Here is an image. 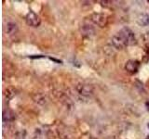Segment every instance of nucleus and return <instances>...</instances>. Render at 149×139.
I'll use <instances>...</instances> for the list:
<instances>
[{"mask_svg":"<svg viewBox=\"0 0 149 139\" xmlns=\"http://www.w3.org/2000/svg\"><path fill=\"white\" fill-rule=\"evenodd\" d=\"M140 67V62L137 61H134V59H130L126 62L125 64V70L128 71L129 73H136L138 70H139Z\"/></svg>","mask_w":149,"mask_h":139,"instance_id":"4","label":"nucleus"},{"mask_svg":"<svg viewBox=\"0 0 149 139\" xmlns=\"http://www.w3.org/2000/svg\"><path fill=\"white\" fill-rule=\"evenodd\" d=\"M79 92L82 95H89V93H91L92 91L89 85H82V89L79 90Z\"/></svg>","mask_w":149,"mask_h":139,"instance_id":"8","label":"nucleus"},{"mask_svg":"<svg viewBox=\"0 0 149 139\" xmlns=\"http://www.w3.org/2000/svg\"><path fill=\"white\" fill-rule=\"evenodd\" d=\"M137 23L142 27L149 26V15L148 14H141L137 19Z\"/></svg>","mask_w":149,"mask_h":139,"instance_id":"5","label":"nucleus"},{"mask_svg":"<svg viewBox=\"0 0 149 139\" xmlns=\"http://www.w3.org/2000/svg\"><path fill=\"white\" fill-rule=\"evenodd\" d=\"M33 139H42V136L40 134H37V136H35Z\"/></svg>","mask_w":149,"mask_h":139,"instance_id":"9","label":"nucleus"},{"mask_svg":"<svg viewBox=\"0 0 149 139\" xmlns=\"http://www.w3.org/2000/svg\"><path fill=\"white\" fill-rule=\"evenodd\" d=\"M147 126H148V128H149V123H148V124H147Z\"/></svg>","mask_w":149,"mask_h":139,"instance_id":"11","label":"nucleus"},{"mask_svg":"<svg viewBox=\"0 0 149 139\" xmlns=\"http://www.w3.org/2000/svg\"><path fill=\"white\" fill-rule=\"evenodd\" d=\"M134 33L128 27H124L112 37V45L118 50L124 49L127 47L136 44Z\"/></svg>","mask_w":149,"mask_h":139,"instance_id":"1","label":"nucleus"},{"mask_svg":"<svg viewBox=\"0 0 149 139\" xmlns=\"http://www.w3.org/2000/svg\"><path fill=\"white\" fill-rule=\"evenodd\" d=\"M15 116L13 112H11L10 110H4L3 112V120L4 121H12L14 120Z\"/></svg>","mask_w":149,"mask_h":139,"instance_id":"7","label":"nucleus"},{"mask_svg":"<svg viewBox=\"0 0 149 139\" xmlns=\"http://www.w3.org/2000/svg\"><path fill=\"white\" fill-rule=\"evenodd\" d=\"M146 139H149V136H147V137H146Z\"/></svg>","mask_w":149,"mask_h":139,"instance_id":"10","label":"nucleus"},{"mask_svg":"<svg viewBox=\"0 0 149 139\" xmlns=\"http://www.w3.org/2000/svg\"><path fill=\"white\" fill-rule=\"evenodd\" d=\"M91 21L94 22L96 25L100 26V27H105L107 24V16L103 14L100 13H94L92 14L91 16Z\"/></svg>","mask_w":149,"mask_h":139,"instance_id":"3","label":"nucleus"},{"mask_svg":"<svg viewBox=\"0 0 149 139\" xmlns=\"http://www.w3.org/2000/svg\"><path fill=\"white\" fill-rule=\"evenodd\" d=\"M18 27H17V24L14 23V22H7V33L9 35H13L17 32Z\"/></svg>","mask_w":149,"mask_h":139,"instance_id":"6","label":"nucleus"},{"mask_svg":"<svg viewBox=\"0 0 149 139\" xmlns=\"http://www.w3.org/2000/svg\"><path fill=\"white\" fill-rule=\"evenodd\" d=\"M26 23L31 27H38L41 23L40 17L37 14H36L34 11H29L25 17Z\"/></svg>","mask_w":149,"mask_h":139,"instance_id":"2","label":"nucleus"}]
</instances>
